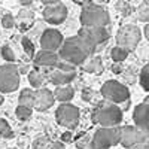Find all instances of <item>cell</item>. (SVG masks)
<instances>
[{
    "mask_svg": "<svg viewBox=\"0 0 149 149\" xmlns=\"http://www.w3.org/2000/svg\"><path fill=\"white\" fill-rule=\"evenodd\" d=\"M19 86V72L14 63H6L0 66V93H14Z\"/></svg>",
    "mask_w": 149,
    "mask_h": 149,
    "instance_id": "obj_6",
    "label": "cell"
},
{
    "mask_svg": "<svg viewBox=\"0 0 149 149\" xmlns=\"http://www.w3.org/2000/svg\"><path fill=\"white\" fill-rule=\"evenodd\" d=\"M61 142H66V143L72 142V133L70 131H66V133L61 134Z\"/></svg>",
    "mask_w": 149,
    "mask_h": 149,
    "instance_id": "obj_33",
    "label": "cell"
},
{
    "mask_svg": "<svg viewBox=\"0 0 149 149\" xmlns=\"http://www.w3.org/2000/svg\"><path fill=\"white\" fill-rule=\"evenodd\" d=\"M64 37L58 30L55 29H46L42 36H40V48L45 49V51H52L57 52L58 48L63 43Z\"/></svg>",
    "mask_w": 149,
    "mask_h": 149,
    "instance_id": "obj_11",
    "label": "cell"
},
{
    "mask_svg": "<svg viewBox=\"0 0 149 149\" xmlns=\"http://www.w3.org/2000/svg\"><path fill=\"white\" fill-rule=\"evenodd\" d=\"M18 2H19V5H21V6H24V8H29V6H31L33 0H18Z\"/></svg>",
    "mask_w": 149,
    "mask_h": 149,
    "instance_id": "obj_36",
    "label": "cell"
},
{
    "mask_svg": "<svg viewBox=\"0 0 149 149\" xmlns=\"http://www.w3.org/2000/svg\"><path fill=\"white\" fill-rule=\"evenodd\" d=\"M33 60H34L36 67H49V69H54L57 66V63L60 61L57 52L45 51V49H40L37 54H34Z\"/></svg>",
    "mask_w": 149,
    "mask_h": 149,
    "instance_id": "obj_14",
    "label": "cell"
},
{
    "mask_svg": "<svg viewBox=\"0 0 149 149\" xmlns=\"http://www.w3.org/2000/svg\"><path fill=\"white\" fill-rule=\"evenodd\" d=\"M121 128L119 127H102L91 136L93 149H110L119 143Z\"/></svg>",
    "mask_w": 149,
    "mask_h": 149,
    "instance_id": "obj_4",
    "label": "cell"
},
{
    "mask_svg": "<svg viewBox=\"0 0 149 149\" xmlns=\"http://www.w3.org/2000/svg\"><path fill=\"white\" fill-rule=\"evenodd\" d=\"M15 113H17V118L18 119H21V121H27V119H30L31 118V115H33V110H31V107H27V106H17V109H15Z\"/></svg>",
    "mask_w": 149,
    "mask_h": 149,
    "instance_id": "obj_24",
    "label": "cell"
},
{
    "mask_svg": "<svg viewBox=\"0 0 149 149\" xmlns=\"http://www.w3.org/2000/svg\"><path fill=\"white\" fill-rule=\"evenodd\" d=\"M73 2H74V3H78V5H81V6H82L84 3H86V2H94V0H73Z\"/></svg>",
    "mask_w": 149,
    "mask_h": 149,
    "instance_id": "obj_39",
    "label": "cell"
},
{
    "mask_svg": "<svg viewBox=\"0 0 149 149\" xmlns=\"http://www.w3.org/2000/svg\"><path fill=\"white\" fill-rule=\"evenodd\" d=\"M122 121V109L112 102H102L93 110V122L102 127H116Z\"/></svg>",
    "mask_w": 149,
    "mask_h": 149,
    "instance_id": "obj_3",
    "label": "cell"
},
{
    "mask_svg": "<svg viewBox=\"0 0 149 149\" xmlns=\"http://www.w3.org/2000/svg\"><path fill=\"white\" fill-rule=\"evenodd\" d=\"M110 22L109 12L95 2H86L82 5L81 24L82 27H106Z\"/></svg>",
    "mask_w": 149,
    "mask_h": 149,
    "instance_id": "obj_2",
    "label": "cell"
},
{
    "mask_svg": "<svg viewBox=\"0 0 149 149\" xmlns=\"http://www.w3.org/2000/svg\"><path fill=\"white\" fill-rule=\"evenodd\" d=\"M48 149H66V146L63 145V142H51Z\"/></svg>",
    "mask_w": 149,
    "mask_h": 149,
    "instance_id": "obj_32",
    "label": "cell"
},
{
    "mask_svg": "<svg viewBox=\"0 0 149 149\" xmlns=\"http://www.w3.org/2000/svg\"><path fill=\"white\" fill-rule=\"evenodd\" d=\"M148 115H149V97H146L143 103L137 104L133 112V119L136 122V127L148 130Z\"/></svg>",
    "mask_w": 149,
    "mask_h": 149,
    "instance_id": "obj_15",
    "label": "cell"
},
{
    "mask_svg": "<svg viewBox=\"0 0 149 149\" xmlns=\"http://www.w3.org/2000/svg\"><path fill=\"white\" fill-rule=\"evenodd\" d=\"M52 94H54L55 100H58L61 103H69L74 95V90L70 85H60V86H57V90Z\"/></svg>",
    "mask_w": 149,
    "mask_h": 149,
    "instance_id": "obj_17",
    "label": "cell"
},
{
    "mask_svg": "<svg viewBox=\"0 0 149 149\" xmlns=\"http://www.w3.org/2000/svg\"><path fill=\"white\" fill-rule=\"evenodd\" d=\"M55 119L61 127L73 130L79 122V109L70 103H61L55 110Z\"/></svg>",
    "mask_w": 149,
    "mask_h": 149,
    "instance_id": "obj_8",
    "label": "cell"
},
{
    "mask_svg": "<svg viewBox=\"0 0 149 149\" xmlns=\"http://www.w3.org/2000/svg\"><path fill=\"white\" fill-rule=\"evenodd\" d=\"M140 39H142V31L139 30V27L133 26V24H125L116 33V43H118L116 46H121L125 51L131 52L137 48Z\"/></svg>",
    "mask_w": 149,
    "mask_h": 149,
    "instance_id": "obj_5",
    "label": "cell"
},
{
    "mask_svg": "<svg viewBox=\"0 0 149 149\" xmlns=\"http://www.w3.org/2000/svg\"><path fill=\"white\" fill-rule=\"evenodd\" d=\"M130 149H149V145H148V142H143V143H137V145H134L133 148H130Z\"/></svg>",
    "mask_w": 149,
    "mask_h": 149,
    "instance_id": "obj_34",
    "label": "cell"
},
{
    "mask_svg": "<svg viewBox=\"0 0 149 149\" xmlns=\"http://www.w3.org/2000/svg\"><path fill=\"white\" fill-rule=\"evenodd\" d=\"M2 57L6 60V63H15V60H17L14 51H12L10 46H8V45H5L2 48Z\"/></svg>",
    "mask_w": 149,
    "mask_h": 149,
    "instance_id": "obj_30",
    "label": "cell"
},
{
    "mask_svg": "<svg viewBox=\"0 0 149 149\" xmlns=\"http://www.w3.org/2000/svg\"><path fill=\"white\" fill-rule=\"evenodd\" d=\"M49 79V82H51L52 85H69L74 78H76V72H63L60 70L57 67H54L51 72H49V74L46 76Z\"/></svg>",
    "mask_w": 149,
    "mask_h": 149,
    "instance_id": "obj_16",
    "label": "cell"
},
{
    "mask_svg": "<svg viewBox=\"0 0 149 149\" xmlns=\"http://www.w3.org/2000/svg\"><path fill=\"white\" fill-rule=\"evenodd\" d=\"M128 57V51H125L124 48L121 46H115V48H112V51H110V58L116 61V63H121V61H124Z\"/></svg>",
    "mask_w": 149,
    "mask_h": 149,
    "instance_id": "obj_22",
    "label": "cell"
},
{
    "mask_svg": "<svg viewBox=\"0 0 149 149\" xmlns=\"http://www.w3.org/2000/svg\"><path fill=\"white\" fill-rule=\"evenodd\" d=\"M84 72L86 73H102L103 72V61L100 57H91L86 63L82 64Z\"/></svg>",
    "mask_w": 149,
    "mask_h": 149,
    "instance_id": "obj_20",
    "label": "cell"
},
{
    "mask_svg": "<svg viewBox=\"0 0 149 149\" xmlns=\"http://www.w3.org/2000/svg\"><path fill=\"white\" fill-rule=\"evenodd\" d=\"M78 36H81L82 39L91 45L95 51L100 45H104L109 39V31L106 27H81L78 31Z\"/></svg>",
    "mask_w": 149,
    "mask_h": 149,
    "instance_id": "obj_10",
    "label": "cell"
},
{
    "mask_svg": "<svg viewBox=\"0 0 149 149\" xmlns=\"http://www.w3.org/2000/svg\"><path fill=\"white\" fill-rule=\"evenodd\" d=\"M3 103V95H0V104Z\"/></svg>",
    "mask_w": 149,
    "mask_h": 149,
    "instance_id": "obj_41",
    "label": "cell"
},
{
    "mask_svg": "<svg viewBox=\"0 0 149 149\" xmlns=\"http://www.w3.org/2000/svg\"><path fill=\"white\" fill-rule=\"evenodd\" d=\"M14 136V133H12V128L9 125V122L5 121V119H0V137L2 139H9Z\"/></svg>",
    "mask_w": 149,
    "mask_h": 149,
    "instance_id": "obj_27",
    "label": "cell"
},
{
    "mask_svg": "<svg viewBox=\"0 0 149 149\" xmlns=\"http://www.w3.org/2000/svg\"><path fill=\"white\" fill-rule=\"evenodd\" d=\"M40 2H42L45 6H51V5H55V3H58L60 0H40Z\"/></svg>",
    "mask_w": 149,
    "mask_h": 149,
    "instance_id": "obj_37",
    "label": "cell"
},
{
    "mask_svg": "<svg viewBox=\"0 0 149 149\" xmlns=\"http://www.w3.org/2000/svg\"><path fill=\"white\" fill-rule=\"evenodd\" d=\"M143 33H145V37H146V39L149 40V24H148V22L145 24V29H143Z\"/></svg>",
    "mask_w": 149,
    "mask_h": 149,
    "instance_id": "obj_38",
    "label": "cell"
},
{
    "mask_svg": "<svg viewBox=\"0 0 149 149\" xmlns=\"http://www.w3.org/2000/svg\"><path fill=\"white\" fill-rule=\"evenodd\" d=\"M67 18V8L63 3H55L51 6H46L43 9V19L49 24H54V26H58V24L64 22V19Z\"/></svg>",
    "mask_w": 149,
    "mask_h": 149,
    "instance_id": "obj_12",
    "label": "cell"
},
{
    "mask_svg": "<svg viewBox=\"0 0 149 149\" xmlns=\"http://www.w3.org/2000/svg\"><path fill=\"white\" fill-rule=\"evenodd\" d=\"M27 78L33 88H42L43 82L46 81V74L43 72H40L39 69H33L27 73Z\"/></svg>",
    "mask_w": 149,
    "mask_h": 149,
    "instance_id": "obj_18",
    "label": "cell"
},
{
    "mask_svg": "<svg viewBox=\"0 0 149 149\" xmlns=\"http://www.w3.org/2000/svg\"><path fill=\"white\" fill-rule=\"evenodd\" d=\"M33 102H34V90L24 88V90L19 93V97H18V103H19V106L33 107Z\"/></svg>",
    "mask_w": 149,
    "mask_h": 149,
    "instance_id": "obj_21",
    "label": "cell"
},
{
    "mask_svg": "<svg viewBox=\"0 0 149 149\" xmlns=\"http://www.w3.org/2000/svg\"><path fill=\"white\" fill-rule=\"evenodd\" d=\"M84 100H90V98L93 97V93H91V90H88V88H86V90H84Z\"/></svg>",
    "mask_w": 149,
    "mask_h": 149,
    "instance_id": "obj_35",
    "label": "cell"
},
{
    "mask_svg": "<svg viewBox=\"0 0 149 149\" xmlns=\"http://www.w3.org/2000/svg\"><path fill=\"white\" fill-rule=\"evenodd\" d=\"M55 102L54 94L51 90L48 88H37V91H34V102H33V107L39 112H43L46 109H49Z\"/></svg>",
    "mask_w": 149,
    "mask_h": 149,
    "instance_id": "obj_13",
    "label": "cell"
},
{
    "mask_svg": "<svg viewBox=\"0 0 149 149\" xmlns=\"http://www.w3.org/2000/svg\"><path fill=\"white\" fill-rule=\"evenodd\" d=\"M21 45H22V48H24V51H26V54H27L30 58H33L34 54H36V51H34V45H33V42L30 40V37H22Z\"/></svg>",
    "mask_w": 149,
    "mask_h": 149,
    "instance_id": "obj_28",
    "label": "cell"
},
{
    "mask_svg": "<svg viewBox=\"0 0 149 149\" xmlns=\"http://www.w3.org/2000/svg\"><path fill=\"white\" fill-rule=\"evenodd\" d=\"M149 139V131L139 128V127H133V125H125L121 128V136H119V143L124 148H133L137 143L148 142Z\"/></svg>",
    "mask_w": 149,
    "mask_h": 149,
    "instance_id": "obj_9",
    "label": "cell"
},
{
    "mask_svg": "<svg viewBox=\"0 0 149 149\" xmlns=\"http://www.w3.org/2000/svg\"><path fill=\"white\" fill-rule=\"evenodd\" d=\"M97 51L88 45L81 36H72L67 37L66 40H63L61 46L58 48V60L66 61V63H70L73 66H82L88 57L94 55Z\"/></svg>",
    "mask_w": 149,
    "mask_h": 149,
    "instance_id": "obj_1",
    "label": "cell"
},
{
    "mask_svg": "<svg viewBox=\"0 0 149 149\" xmlns=\"http://www.w3.org/2000/svg\"><path fill=\"white\" fill-rule=\"evenodd\" d=\"M139 82L142 85V88L145 91H149V66H143L142 72H140V76H139Z\"/></svg>",
    "mask_w": 149,
    "mask_h": 149,
    "instance_id": "obj_26",
    "label": "cell"
},
{
    "mask_svg": "<svg viewBox=\"0 0 149 149\" xmlns=\"http://www.w3.org/2000/svg\"><path fill=\"white\" fill-rule=\"evenodd\" d=\"M49 145H51V140H49L48 136L42 134V136H37L33 142V148L34 149H48Z\"/></svg>",
    "mask_w": 149,
    "mask_h": 149,
    "instance_id": "obj_25",
    "label": "cell"
},
{
    "mask_svg": "<svg viewBox=\"0 0 149 149\" xmlns=\"http://www.w3.org/2000/svg\"><path fill=\"white\" fill-rule=\"evenodd\" d=\"M137 18L142 22L149 21V0H143L142 5L137 8Z\"/></svg>",
    "mask_w": 149,
    "mask_h": 149,
    "instance_id": "obj_23",
    "label": "cell"
},
{
    "mask_svg": "<svg viewBox=\"0 0 149 149\" xmlns=\"http://www.w3.org/2000/svg\"><path fill=\"white\" fill-rule=\"evenodd\" d=\"M100 93L104 100L112 102V103H124V102L130 100V91L127 88V85H124L118 81L104 82Z\"/></svg>",
    "mask_w": 149,
    "mask_h": 149,
    "instance_id": "obj_7",
    "label": "cell"
},
{
    "mask_svg": "<svg viewBox=\"0 0 149 149\" xmlns=\"http://www.w3.org/2000/svg\"><path fill=\"white\" fill-rule=\"evenodd\" d=\"M18 24L21 26V29H29L33 21H34V12L30 10L29 8H24L18 12Z\"/></svg>",
    "mask_w": 149,
    "mask_h": 149,
    "instance_id": "obj_19",
    "label": "cell"
},
{
    "mask_svg": "<svg viewBox=\"0 0 149 149\" xmlns=\"http://www.w3.org/2000/svg\"><path fill=\"white\" fill-rule=\"evenodd\" d=\"M10 149H15V148H10Z\"/></svg>",
    "mask_w": 149,
    "mask_h": 149,
    "instance_id": "obj_42",
    "label": "cell"
},
{
    "mask_svg": "<svg viewBox=\"0 0 149 149\" xmlns=\"http://www.w3.org/2000/svg\"><path fill=\"white\" fill-rule=\"evenodd\" d=\"M2 26L5 29H12V27H15V18L12 17L10 14H6L3 18H2Z\"/></svg>",
    "mask_w": 149,
    "mask_h": 149,
    "instance_id": "obj_31",
    "label": "cell"
},
{
    "mask_svg": "<svg viewBox=\"0 0 149 149\" xmlns=\"http://www.w3.org/2000/svg\"><path fill=\"white\" fill-rule=\"evenodd\" d=\"M112 70H113L115 73H119V72H122V69H121V66H115V69L112 67Z\"/></svg>",
    "mask_w": 149,
    "mask_h": 149,
    "instance_id": "obj_40",
    "label": "cell"
},
{
    "mask_svg": "<svg viewBox=\"0 0 149 149\" xmlns=\"http://www.w3.org/2000/svg\"><path fill=\"white\" fill-rule=\"evenodd\" d=\"M76 146L79 149H93L91 148V136L90 134H82L81 139H78Z\"/></svg>",
    "mask_w": 149,
    "mask_h": 149,
    "instance_id": "obj_29",
    "label": "cell"
}]
</instances>
